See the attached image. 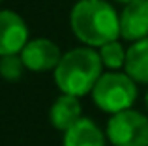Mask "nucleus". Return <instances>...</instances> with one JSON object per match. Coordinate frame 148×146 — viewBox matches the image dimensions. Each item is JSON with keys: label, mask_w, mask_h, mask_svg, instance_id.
Instances as JSON below:
<instances>
[{"label": "nucleus", "mask_w": 148, "mask_h": 146, "mask_svg": "<svg viewBox=\"0 0 148 146\" xmlns=\"http://www.w3.org/2000/svg\"><path fill=\"white\" fill-rule=\"evenodd\" d=\"M28 43V28L17 13L0 10V56L17 55Z\"/></svg>", "instance_id": "nucleus-5"}, {"label": "nucleus", "mask_w": 148, "mask_h": 146, "mask_svg": "<svg viewBox=\"0 0 148 146\" xmlns=\"http://www.w3.org/2000/svg\"><path fill=\"white\" fill-rule=\"evenodd\" d=\"M126 73L137 83H148V38L139 40L127 49Z\"/></svg>", "instance_id": "nucleus-10"}, {"label": "nucleus", "mask_w": 148, "mask_h": 146, "mask_svg": "<svg viewBox=\"0 0 148 146\" xmlns=\"http://www.w3.org/2000/svg\"><path fill=\"white\" fill-rule=\"evenodd\" d=\"M69 23L73 34L88 47H103L120 36V17L105 0H79Z\"/></svg>", "instance_id": "nucleus-1"}, {"label": "nucleus", "mask_w": 148, "mask_h": 146, "mask_svg": "<svg viewBox=\"0 0 148 146\" xmlns=\"http://www.w3.org/2000/svg\"><path fill=\"white\" fill-rule=\"evenodd\" d=\"M92 96L101 111L116 114L133 105L137 98V86L127 73H103L96 83Z\"/></svg>", "instance_id": "nucleus-3"}, {"label": "nucleus", "mask_w": 148, "mask_h": 146, "mask_svg": "<svg viewBox=\"0 0 148 146\" xmlns=\"http://www.w3.org/2000/svg\"><path fill=\"white\" fill-rule=\"evenodd\" d=\"M51 124L60 131H68L69 128L81 120V103L75 96L62 94L51 107Z\"/></svg>", "instance_id": "nucleus-8"}, {"label": "nucleus", "mask_w": 148, "mask_h": 146, "mask_svg": "<svg viewBox=\"0 0 148 146\" xmlns=\"http://www.w3.org/2000/svg\"><path fill=\"white\" fill-rule=\"evenodd\" d=\"M120 36L127 41L148 38V0H133L126 4L120 15Z\"/></svg>", "instance_id": "nucleus-7"}, {"label": "nucleus", "mask_w": 148, "mask_h": 146, "mask_svg": "<svg viewBox=\"0 0 148 146\" xmlns=\"http://www.w3.org/2000/svg\"><path fill=\"white\" fill-rule=\"evenodd\" d=\"M25 62H23L21 55H6L0 58V75L6 81H19L23 77L25 70Z\"/></svg>", "instance_id": "nucleus-12"}, {"label": "nucleus", "mask_w": 148, "mask_h": 146, "mask_svg": "<svg viewBox=\"0 0 148 146\" xmlns=\"http://www.w3.org/2000/svg\"><path fill=\"white\" fill-rule=\"evenodd\" d=\"M64 146H105V137L94 122L81 118L66 131Z\"/></svg>", "instance_id": "nucleus-9"}, {"label": "nucleus", "mask_w": 148, "mask_h": 146, "mask_svg": "<svg viewBox=\"0 0 148 146\" xmlns=\"http://www.w3.org/2000/svg\"><path fill=\"white\" fill-rule=\"evenodd\" d=\"M99 56H101V62H103V66L111 68V70H118V68L126 66V55L127 51H124L122 43H120L118 40L114 41H109V43H105L103 47H99Z\"/></svg>", "instance_id": "nucleus-11"}, {"label": "nucleus", "mask_w": 148, "mask_h": 146, "mask_svg": "<svg viewBox=\"0 0 148 146\" xmlns=\"http://www.w3.org/2000/svg\"><path fill=\"white\" fill-rule=\"evenodd\" d=\"M103 62L101 56L90 47H79L66 53L60 58L56 70H54V81L62 94H69L81 98L94 90L96 83L99 81Z\"/></svg>", "instance_id": "nucleus-2"}, {"label": "nucleus", "mask_w": 148, "mask_h": 146, "mask_svg": "<svg viewBox=\"0 0 148 146\" xmlns=\"http://www.w3.org/2000/svg\"><path fill=\"white\" fill-rule=\"evenodd\" d=\"M21 58L25 62L26 70L47 71V70H56L62 55H60V49L51 40L36 38V40H30L25 45V49L21 51Z\"/></svg>", "instance_id": "nucleus-6"}, {"label": "nucleus", "mask_w": 148, "mask_h": 146, "mask_svg": "<svg viewBox=\"0 0 148 146\" xmlns=\"http://www.w3.org/2000/svg\"><path fill=\"white\" fill-rule=\"evenodd\" d=\"M107 137L114 146H148V118L131 109L116 113L107 124Z\"/></svg>", "instance_id": "nucleus-4"}, {"label": "nucleus", "mask_w": 148, "mask_h": 146, "mask_svg": "<svg viewBox=\"0 0 148 146\" xmlns=\"http://www.w3.org/2000/svg\"><path fill=\"white\" fill-rule=\"evenodd\" d=\"M118 2H124V4H130V2H133V0H118Z\"/></svg>", "instance_id": "nucleus-13"}, {"label": "nucleus", "mask_w": 148, "mask_h": 146, "mask_svg": "<svg viewBox=\"0 0 148 146\" xmlns=\"http://www.w3.org/2000/svg\"><path fill=\"white\" fill-rule=\"evenodd\" d=\"M0 2H2V0H0Z\"/></svg>", "instance_id": "nucleus-15"}, {"label": "nucleus", "mask_w": 148, "mask_h": 146, "mask_svg": "<svg viewBox=\"0 0 148 146\" xmlns=\"http://www.w3.org/2000/svg\"><path fill=\"white\" fill-rule=\"evenodd\" d=\"M146 107H148V92H146Z\"/></svg>", "instance_id": "nucleus-14"}]
</instances>
